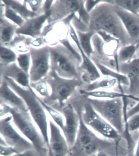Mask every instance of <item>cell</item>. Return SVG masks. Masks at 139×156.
<instances>
[{
  "label": "cell",
  "instance_id": "obj_23",
  "mask_svg": "<svg viewBox=\"0 0 139 156\" xmlns=\"http://www.w3.org/2000/svg\"><path fill=\"white\" fill-rule=\"evenodd\" d=\"M2 2L5 5L14 9L26 21L39 15L29 9L26 1H23V3H20V1L14 0H3Z\"/></svg>",
  "mask_w": 139,
  "mask_h": 156
},
{
  "label": "cell",
  "instance_id": "obj_12",
  "mask_svg": "<svg viewBox=\"0 0 139 156\" xmlns=\"http://www.w3.org/2000/svg\"><path fill=\"white\" fill-rule=\"evenodd\" d=\"M62 112L65 121L62 131L71 149L74 146L77 140L80 124V115L70 104L62 106Z\"/></svg>",
  "mask_w": 139,
  "mask_h": 156
},
{
  "label": "cell",
  "instance_id": "obj_28",
  "mask_svg": "<svg viewBox=\"0 0 139 156\" xmlns=\"http://www.w3.org/2000/svg\"><path fill=\"white\" fill-rule=\"evenodd\" d=\"M39 99L45 109L50 116V119L62 130L65 125V122L63 115L59 111L49 106L39 97Z\"/></svg>",
  "mask_w": 139,
  "mask_h": 156
},
{
  "label": "cell",
  "instance_id": "obj_46",
  "mask_svg": "<svg viewBox=\"0 0 139 156\" xmlns=\"http://www.w3.org/2000/svg\"><path fill=\"white\" fill-rule=\"evenodd\" d=\"M138 14H139V12H138Z\"/></svg>",
  "mask_w": 139,
  "mask_h": 156
},
{
  "label": "cell",
  "instance_id": "obj_44",
  "mask_svg": "<svg viewBox=\"0 0 139 156\" xmlns=\"http://www.w3.org/2000/svg\"><path fill=\"white\" fill-rule=\"evenodd\" d=\"M48 156H52L50 154H48Z\"/></svg>",
  "mask_w": 139,
  "mask_h": 156
},
{
  "label": "cell",
  "instance_id": "obj_18",
  "mask_svg": "<svg viewBox=\"0 0 139 156\" xmlns=\"http://www.w3.org/2000/svg\"><path fill=\"white\" fill-rule=\"evenodd\" d=\"M0 100L1 104L8 105L23 112H29L25 101L9 86L4 79H1Z\"/></svg>",
  "mask_w": 139,
  "mask_h": 156
},
{
  "label": "cell",
  "instance_id": "obj_25",
  "mask_svg": "<svg viewBox=\"0 0 139 156\" xmlns=\"http://www.w3.org/2000/svg\"><path fill=\"white\" fill-rule=\"evenodd\" d=\"M139 45V41L135 44L121 47L118 52V60L119 63H127L136 58L137 51Z\"/></svg>",
  "mask_w": 139,
  "mask_h": 156
},
{
  "label": "cell",
  "instance_id": "obj_30",
  "mask_svg": "<svg viewBox=\"0 0 139 156\" xmlns=\"http://www.w3.org/2000/svg\"><path fill=\"white\" fill-rule=\"evenodd\" d=\"M1 16H4L5 18L11 22L17 25L19 27H21L26 22V20L14 9L8 6L5 5V4H4V13L3 15Z\"/></svg>",
  "mask_w": 139,
  "mask_h": 156
},
{
  "label": "cell",
  "instance_id": "obj_27",
  "mask_svg": "<svg viewBox=\"0 0 139 156\" xmlns=\"http://www.w3.org/2000/svg\"><path fill=\"white\" fill-rule=\"evenodd\" d=\"M0 55L1 67H5L16 62L18 55L12 48L1 45Z\"/></svg>",
  "mask_w": 139,
  "mask_h": 156
},
{
  "label": "cell",
  "instance_id": "obj_47",
  "mask_svg": "<svg viewBox=\"0 0 139 156\" xmlns=\"http://www.w3.org/2000/svg\"></svg>",
  "mask_w": 139,
  "mask_h": 156
},
{
  "label": "cell",
  "instance_id": "obj_32",
  "mask_svg": "<svg viewBox=\"0 0 139 156\" xmlns=\"http://www.w3.org/2000/svg\"><path fill=\"white\" fill-rule=\"evenodd\" d=\"M16 63L21 69L29 74L31 65V56L30 52L18 54Z\"/></svg>",
  "mask_w": 139,
  "mask_h": 156
},
{
  "label": "cell",
  "instance_id": "obj_45",
  "mask_svg": "<svg viewBox=\"0 0 139 156\" xmlns=\"http://www.w3.org/2000/svg\"><path fill=\"white\" fill-rule=\"evenodd\" d=\"M92 156H96V155H93Z\"/></svg>",
  "mask_w": 139,
  "mask_h": 156
},
{
  "label": "cell",
  "instance_id": "obj_14",
  "mask_svg": "<svg viewBox=\"0 0 139 156\" xmlns=\"http://www.w3.org/2000/svg\"><path fill=\"white\" fill-rule=\"evenodd\" d=\"M82 1H54L51 9V14L47 22L49 25L61 21L71 14L77 13Z\"/></svg>",
  "mask_w": 139,
  "mask_h": 156
},
{
  "label": "cell",
  "instance_id": "obj_31",
  "mask_svg": "<svg viewBox=\"0 0 139 156\" xmlns=\"http://www.w3.org/2000/svg\"><path fill=\"white\" fill-rule=\"evenodd\" d=\"M113 3L129 12L139 15V0H113Z\"/></svg>",
  "mask_w": 139,
  "mask_h": 156
},
{
  "label": "cell",
  "instance_id": "obj_8",
  "mask_svg": "<svg viewBox=\"0 0 139 156\" xmlns=\"http://www.w3.org/2000/svg\"><path fill=\"white\" fill-rule=\"evenodd\" d=\"M80 115L84 124L98 135L119 142L122 137L120 134L94 110L88 101L84 104Z\"/></svg>",
  "mask_w": 139,
  "mask_h": 156
},
{
  "label": "cell",
  "instance_id": "obj_2",
  "mask_svg": "<svg viewBox=\"0 0 139 156\" xmlns=\"http://www.w3.org/2000/svg\"><path fill=\"white\" fill-rule=\"evenodd\" d=\"M1 79L5 80L9 86L25 101L31 119L41 133L48 147L49 120L47 112L40 101L39 96L32 88L23 87L8 77H4Z\"/></svg>",
  "mask_w": 139,
  "mask_h": 156
},
{
  "label": "cell",
  "instance_id": "obj_15",
  "mask_svg": "<svg viewBox=\"0 0 139 156\" xmlns=\"http://www.w3.org/2000/svg\"><path fill=\"white\" fill-rule=\"evenodd\" d=\"M118 72L126 76L129 86L125 94L139 96V57L133 59L129 62L119 64Z\"/></svg>",
  "mask_w": 139,
  "mask_h": 156
},
{
  "label": "cell",
  "instance_id": "obj_40",
  "mask_svg": "<svg viewBox=\"0 0 139 156\" xmlns=\"http://www.w3.org/2000/svg\"><path fill=\"white\" fill-rule=\"evenodd\" d=\"M54 1H45L43 3L42 8V14L49 11L51 9L52 5Z\"/></svg>",
  "mask_w": 139,
  "mask_h": 156
},
{
  "label": "cell",
  "instance_id": "obj_39",
  "mask_svg": "<svg viewBox=\"0 0 139 156\" xmlns=\"http://www.w3.org/2000/svg\"><path fill=\"white\" fill-rule=\"evenodd\" d=\"M12 156H39V155L34 149H32L21 153L15 154Z\"/></svg>",
  "mask_w": 139,
  "mask_h": 156
},
{
  "label": "cell",
  "instance_id": "obj_21",
  "mask_svg": "<svg viewBox=\"0 0 139 156\" xmlns=\"http://www.w3.org/2000/svg\"><path fill=\"white\" fill-rule=\"evenodd\" d=\"M1 45L9 47L16 35L18 27L4 16H1Z\"/></svg>",
  "mask_w": 139,
  "mask_h": 156
},
{
  "label": "cell",
  "instance_id": "obj_20",
  "mask_svg": "<svg viewBox=\"0 0 139 156\" xmlns=\"http://www.w3.org/2000/svg\"><path fill=\"white\" fill-rule=\"evenodd\" d=\"M79 92L81 95L87 98L102 99V100H112L119 98H128L136 101H139V98L131 95L121 93L120 92L111 90H96L87 91L84 89H80Z\"/></svg>",
  "mask_w": 139,
  "mask_h": 156
},
{
  "label": "cell",
  "instance_id": "obj_42",
  "mask_svg": "<svg viewBox=\"0 0 139 156\" xmlns=\"http://www.w3.org/2000/svg\"><path fill=\"white\" fill-rule=\"evenodd\" d=\"M96 156H110L109 155L105 152V151H100L96 154Z\"/></svg>",
  "mask_w": 139,
  "mask_h": 156
},
{
  "label": "cell",
  "instance_id": "obj_43",
  "mask_svg": "<svg viewBox=\"0 0 139 156\" xmlns=\"http://www.w3.org/2000/svg\"><path fill=\"white\" fill-rule=\"evenodd\" d=\"M136 57H139V45L137 51Z\"/></svg>",
  "mask_w": 139,
  "mask_h": 156
},
{
  "label": "cell",
  "instance_id": "obj_41",
  "mask_svg": "<svg viewBox=\"0 0 139 156\" xmlns=\"http://www.w3.org/2000/svg\"><path fill=\"white\" fill-rule=\"evenodd\" d=\"M134 156H139V139L135 146Z\"/></svg>",
  "mask_w": 139,
  "mask_h": 156
},
{
  "label": "cell",
  "instance_id": "obj_1",
  "mask_svg": "<svg viewBox=\"0 0 139 156\" xmlns=\"http://www.w3.org/2000/svg\"><path fill=\"white\" fill-rule=\"evenodd\" d=\"M113 0L100 3L90 13L89 31H105L117 39L121 47L131 44L122 21L113 9Z\"/></svg>",
  "mask_w": 139,
  "mask_h": 156
},
{
  "label": "cell",
  "instance_id": "obj_26",
  "mask_svg": "<svg viewBox=\"0 0 139 156\" xmlns=\"http://www.w3.org/2000/svg\"><path fill=\"white\" fill-rule=\"evenodd\" d=\"M76 31L82 49L85 54L91 58V57L94 54L92 44V38L96 33L92 31L86 32H81L77 30Z\"/></svg>",
  "mask_w": 139,
  "mask_h": 156
},
{
  "label": "cell",
  "instance_id": "obj_6",
  "mask_svg": "<svg viewBox=\"0 0 139 156\" xmlns=\"http://www.w3.org/2000/svg\"><path fill=\"white\" fill-rule=\"evenodd\" d=\"M123 98L102 100L87 98V101L94 110L112 126L121 136L124 130V102Z\"/></svg>",
  "mask_w": 139,
  "mask_h": 156
},
{
  "label": "cell",
  "instance_id": "obj_10",
  "mask_svg": "<svg viewBox=\"0 0 139 156\" xmlns=\"http://www.w3.org/2000/svg\"><path fill=\"white\" fill-rule=\"evenodd\" d=\"M0 134L7 144L12 147L18 153L34 149L32 144L14 126L11 115L1 118Z\"/></svg>",
  "mask_w": 139,
  "mask_h": 156
},
{
  "label": "cell",
  "instance_id": "obj_9",
  "mask_svg": "<svg viewBox=\"0 0 139 156\" xmlns=\"http://www.w3.org/2000/svg\"><path fill=\"white\" fill-rule=\"evenodd\" d=\"M31 65L29 76L31 83L45 79L51 70L50 54L49 46L40 48L30 46Z\"/></svg>",
  "mask_w": 139,
  "mask_h": 156
},
{
  "label": "cell",
  "instance_id": "obj_7",
  "mask_svg": "<svg viewBox=\"0 0 139 156\" xmlns=\"http://www.w3.org/2000/svg\"><path fill=\"white\" fill-rule=\"evenodd\" d=\"M45 79L51 90L50 96L47 99L56 101L62 107L83 83L79 78L66 79L60 77L52 69Z\"/></svg>",
  "mask_w": 139,
  "mask_h": 156
},
{
  "label": "cell",
  "instance_id": "obj_17",
  "mask_svg": "<svg viewBox=\"0 0 139 156\" xmlns=\"http://www.w3.org/2000/svg\"><path fill=\"white\" fill-rule=\"evenodd\" d=\"M51 14V11L29 19L21 27L16 30V34L36 39L41 37L43 32L44 24L48 20Z\"/></svg>",
  "mask_w": 139,
  "mask_h": 156
},
{
  "label": "cell",
  "instance_id": "obj_29",
  "mask_svg": "<svg viewBox=\"0 0 139 156\" xmlns=\"http://www.w3.org/2000/svg\"><path fill=\"white\" fill-rule=\"evenodd\" d=\"M30 87L37 95L48 99L50 96V87L45 79L38 81L30 83Z\"/></svg>",
  "mask_w": 139,
  "mask_h": 156
},
{
  "label": "cell",
  "instance_id": "obj_33",
  "mask_svg": "<svg viewBox=\"0 0 139 156\" xmlns=\"http://www.w3.org/2000/svg\"><path fill=\"white\" fill-rule=\"evenodd\" d=\"M85 2V1H81L80 8L77 14L79 20L89 26V22H90V14L85 9L84 6Z\"/></svg>",
  "mask_w": 139,
  "mask_h": 156
},
{
  "label": "cell",
  "instance_id": "obj_5",
  "mask_svg": "<svg viewBox=\"0 0 139 156\" xmlns=\"http://www.w3.org/2000/svg\"><path fill=\"white\" fill-rule=\"evenodd\" d=\"M48 46L50 51L51 69L63 78L81 79L79 69L81 64L74 55L60 43Z\"/></svg>",
  "mask_w": 139,
  "mask_h": 156
},
{
  "label": "cell",
  "instance_id": "obj_19",
  "mask_svg": "<svg viewBox=\"0 0 139 156\" xmlns=\"http://www.w3.org/2000/svg\"><path fill=\"white\" fill-rule=\"evenodd\" d=\"M1 78L8 77L14 80L20 86L31 89L29 74L21 69L16 62L1 67Z\"/></svg>",
  "mask_w": 139,
  "mask_h": 156
},
{
  "label": "cell",
  "instance_id": "obj_24",
  "mask_svg": "<svg viewBox=\"0 0 139 156\" xmlns=\"http://www.w3.org/2000/svg\"><path fill=\"white\" fill-rule=\"evenodd\" d=\"M118 86V81L114 78L103 76L95 82L87 84L84 90L87 91L96 90H110Z\"/></svg>",
  "mask_w": 139,
  "mask_h": 156
},
{
  "label": "cell",
  "instance_id": "obj_11",
  "mask_svg": "<svg viewBox=\"0 0 139 156\" xmlns=\"http://www.w3.org/2000/svg\"><path fill=\"white\" fill-rule=\"evenodd\" d=\"M69 27L70 36L75 43L82 58V63L79 68L81 79L83 83H86L87 84H91L101 78L102 75L94 62L82 49L77 31L72 23L70 25Z\"/></svg>",
  "mask_w": 139,
  "mask_h": 156
},
{
  "label": "cell",
  "instance_id": "obj_16",
  "mask_svg": "<svg viewBox=\"0 0 139 156\" xmlns=\"http://www.w3.org/2000/svg\"><path fill=\"white\" fill-rule=\"evenodd\" d=\"M113 9L122 21L131 44H135L139 41V14L135 15L114 4Z\"/></svg>",
  "mask_w": 139,
  "mask_h": 156
},
{
  "label": "cell",
  "instance_id": "obj_35",
  "mask_svg": "<svg viewBox=\"0 0 139 156\" xmlns=\"http://www.w3.org/2000/svg\"><path fill=\"white\" fill-rule=\"evenodd\" d=\"M96 33L101 37L105 44H109L113 42L119 41L117 39L105 31H97Z\"/></svg>",
  "mask_w": 139,
  "mask_h": 156
},
{
  "label": "cell",
  "instance_id": "obj_3",
  "mask_svg": "<svg viewBox=\"0 0 139 156\" xmlns=\"http://www.w3.org/2000/svg\"><path fill=\"white\" fill-rule=\"evenodd\" d=\"M80 115L79 130L75 143L70 149L69 154L70 156H92L100 151L105 152V150L112 146H117L118 141L108 140L98 135L84 124L80 114Z\"/></svg>",
  "mask_w": 139,
  "mask_h": 156
},
{
  "label": "cell",
  "instance_id": "obj_13",
  "mask_svg": "<svg viewBox=\"0 0 139 156\" xmlns=\"http://www.w3.org/2000/svg\"><path fill=\"white\" fill-rule=\"evenodd\" d=\"M49 154L52 156H67L70 147L61 129L49 118Z\"/></svg>",
  "mask_w": 139,
  "mask_h": 156
},
{
  "label": "cell",
  "instance_id": "obj_22",
  "mask_svg": "<svg viewBox=\"0 0 139 156\" xmlns=\"http://www.w3.org/2000/svg\"><path fill=\"white\" fill-rule=\"evenodd\" d=\"M94 62L102 76L112 77L116 80L118 81V87L119 91L121 93H124L123 87L127 88L129 86V80L126 76L96 62Z\"/></svg>",
  "mask_w": 139,
  "mask_h": 156
},
{
  "label": "cell",
  "instance_id": "obj_4",
  "mask_svg": "<svg viewBox=\"0 0 139 156\" xmlns=\"http://www.w3.org/2000/svg\"><path fill=\"white\" fill-rule=\"evenodd\" d=\"M9 115L12 118L14 126L32 144L39 156H48L49 154L48 145L29 112H23L10 106Z\"/></svg>",
  "mask_w": 139,
  "mask_h": 156
},
{
  "label": "cell",
  "instance_id": "obj_36",
  "mask_svg": "<svg viewBox=\"0 0 139 156\" xmlns=\"http://www.w3.org/2000/svg\"><path fill=\"white\" fill-rule=\"evenodd\" d=\"M0 151L1 156H12L18 153L14 149L8 145H0Z\"/></svg>",
  "mask_w": 139,
  "mask_h": 156
},
{
  "label": "cell",
  "instance_id": "obj_37",
  "mask_svg": "<svg viewBox=\"0 0 139 156\" xmlns=\"http://www.w3.org/2000/svg\"><path fill=\"white\" fill-rule=\"evenodd\" d=\"M105 2V0H95V1H85L84 6L88 13L90 14L92 11L100 3Z\"/></svg>",
  "mask_w": 139,
  "mask_h": 156
},
{
  "label": "cell",
  "instance_id": "obj_34",
  "mask_svg": "<svg viewBox=\"0 0 139 156\" xmlns=\"http://www.w3.org/2000/svg\"><path fill=\"white\" fill-rule=\"evenodd\" d=\"M26 1L28 6L31 11L37 13L38 15L42 14V8L44 3V1L29 0Z\"/></svg>",
  "mask_w": 139,
  "mask_h": 156
},
{
  "label": "cell",
  "instance_id": "obj_38",
  "mask_svg": "<svg viewBox=\"0 0 139 156\" xmlns=\"http://www.w3.org/2000/svg\"><path fill=\"white\" fill-rule=\"evenodd\" d=\"M138 113H139V100L134 106L128 109L127 111V117L128 119H129L132 116Z\"/></svg>",
  "mask_w": 139,
  "mask_h": 156
}]
</instances>
